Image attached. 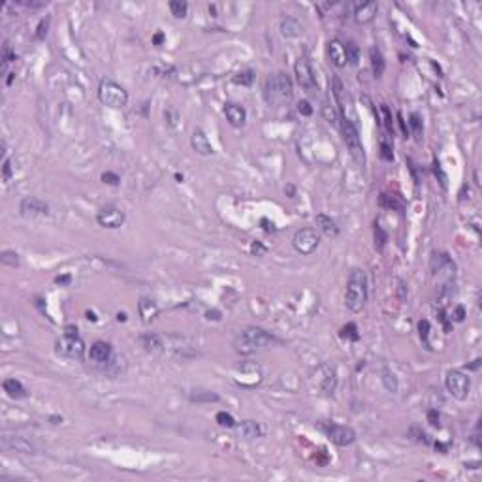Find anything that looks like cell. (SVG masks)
<instances>
[{
  "instance_id": "cell-1",
  "label": "cell",
  "mask_w": 482,
  "mask_h": 482,
  "mask_svg": "<svg viewBox=\"0 0 482 482\" xmlns=\"http://www.w3.org/2000/svg\"><path fill=\"white\" fill-rule=\"evenodd\" d=\"M264 98L273 108L287 106L292 100V79L285 72L270 74L264 83Z\"/></svg>"
},
{
  "instance_id": "cell-2",
  "label": "cell",
  "mask_w": 482,
  "mask_h": 482,
  "mask_svg": "<svg viewBox=\"0 0 482 482\" xmlns=\"http://www.w3.org/2000/svg\"><path fill=\"white\" fill-rule=\"evenodd\" d=\"M275 341H277V339L273 337L270 331L251 326V328H245L243 331L237 333L236 339H234V348H236L237 354L247 356V354L256 352V350H260V348L270 347V345H273Z\"/></svg>"
},
{
  "instance_id": "cell-3",
  "label": "cell",
  "mask_w": 482,
  "mask_h": 482,
  "mask_svg": "<svg viewBox=\"0 0 482 482\" xmlns=\"http://www.w3.org/2000/svg\"><path fill=\"white\" fill-rule=\"evenodd\" d=\"M367 302V275L364 270L356 268L350 271L345 290V304L352 313H360Z\"/></svg>"
},
{
  "instance_id": "cell-4",
  "label": "cell",
  "mask_w": 482,
  "mask_h": 482,
  "mask_svg": "<svg viewBox=\"0 0 482 482\" xmlns=\"http://www.w3.org/2000/svg\"><path fill=\"white\" fill-rule=\"evenodd\" d=\"M98 98L104 106L108 108H113V110H121L125 108L128 102V93L115 81H102L100 87H98Z\"/></svg>"
},
{
  "instance_id": "cell-5",
  "label": "cell",
  "mask_w": 482,
  "mask_h": 482,
  "mask_svg": "<svg viewBox=\"0 0 482 482\" xmlns=\"http://www.w3.org/2000/svg\"><path fill=\"white\" fill-rule=\"evenodd\" d=\"M341 130H343V140L348 147V153L350 157L354 159L356 164L364 166L365 164V153H364V145L360 142V136H358V130L352 125V121H348L347 117H341Z\"/></svg>"
},
{
  "instance_id": "cell-6",
  "label": "cell",
  "mask_w": 482,
  "mask_h": 482,
  "mask_svg": "<svg viewBox=\"0 0 482 482\" xmlns=\"http://www.w3.org/2000/svg\"><path fill=\"white\" fill-rule=\"evenodd\" d=\"M445 384H447V390L449 394L458 401H464L467 399L469 392H471V379L469 375H466L464 371L460 369H450L445 377Z\"/></svg>"
},
{
  "instance_id": "cell-7",
  "label": "cell",
  "mask_w": 482,
  "mask_h": 482,
  "mask_svg": "<svg viewBox=\"0 0 482 482\" xmlns=\"http://www.w3.org/2000/svg\"><path fill=\"white\" fill-rule=\"evenodd\" d=\"M57 352L66 358H81L85 352V343L83 339L77 335V328L68 326L64 330V335L57 343Z\"/></svg>"
},
{
  "instance_id": "cell-8",
  "label": "cell",
  "mask_w": 482,
  "mask_h": 482,
  "mask_svg": "<svg viewBox=\"0 0 482 482\" xmlns=\"http://www.w3.org/2000/svg\"><path fill=\"white\" fill-rule=\"evenodd\" d=\"M292 245L300 254H313L321 245V236L315 228H300L292 237Z\"/></svg>"
},
{
  "instance_id": "cell-9",
  "label": "cell",
  "mask_w": 482,
  "mask_h": 482,
  "mask_svg": "<svg viewBox=\"0 0 482 482\" xmlns=\"http://www.w3.org/2000/svg\"><path fill=\"white\" fill-rule=\"evenodd\" d=\"M432 271H433V275H437V277H441V279H443V287H441V294H443V290H445V288H449L450 283H452V279H454L456 266H454V262L450 260L449 254L435 253V254H433V258H432Z\"/></svg>"
},
{
  "instance_id": "cell-10",
  "label": "cell",
  "mask_w": 482,
  "mask_h": 482,
  "mask_svg": "<svg viewBox=\"0 0 482 482\" xmlns=\"http://www.w3.org/2000/svg\"><path fill=\"white\" fill-rule=\"evenodd\" d=\"M322 432L328 435V439L337 445V447H350L356 441V432L350 426H341V424H324Z\"/></svg>"
},
{
  "instance_id": "cell-11",
  "label": "cell",
  "mask_w": 482,
  "mask_h": 482,
  "mask_svg": "<svg viewBox=\"0 0 482 482\" xmlns=\"http://www.w3.org/2000/svg\"><path fill=\"white\" fill-rule=\"evenodd\" d=\"M294 74H296L298 83L302 85L305 91H313L315 87H317L315 72H313V68H311V64H309L307 57H300V59L296 60V64H294Z\"/></svg>"
},
{
  "instance_id": "cell-12",
  "label": "cell",
  "mask_w": 482,
  "mask_h": 482,
  "mask_svg": "<svg viewBox=\"0 0 482 482\" xmlns=\"http://www.w3.org/2000/svg\"><path fill=\"white\" fill-rule=\"evenodd\" d=\"M0 447L8 452H19V454H36V449L30 441L17 435H2L0 437Z\"/></svg>"
},
{
  "instance_id": "cell-13",
  "label": "cell",
  "mask_w": 482,
  "mask_h": 482,
  "mask_svg": "<svg viewBox=\"0 0 482 482\" xmlns=\"http://www.w3.org/2000/svg\"><path fill=\"white\" fill-rule=\"evenodd\" d=\"M96 220H98V224H100L102 228L117 230L125 224L127 215L121 211V209H117V207H106V209H102V211L98 213Z\"/></svg>"
},
{
  "instance_id": "cell-14",
  "label": "cell",
  "mask_w": 482,
  "mask_h": 482,
  "mask_svg": "<svg viewBox=\"0 0 482 482\" xmlns=\"http://www.w3.org/2000/svg\"><path fill=\"white\" fill-rule=\"evenodd\" d=\"M321 379H319V388L324 396H331L337 388V373L330 365H322L321 367Z\"/></svg>"
},
{
  "instance_id": "cell-15",
  "label": "cell",
  "mask_w": 482,
  "mask_h": 482,
  "mask_svg": "<svg viewBox=\"0 0 482 482\" xmlns=\"http://www.w3.org/2000/svg\"><path fill=\"white\" fill-rule=\"evenodd\" d=\"M326 51H328V57H330L331 64L335 68L347 66V49H345V43L341 42V40H337V38L335 40H330Z\"/></svg>"
},
{
  "instance_id": "cell-16",
  "label": "cell",
  "mask_w": 482,
  "mask_h": 482,
  "mask_svg": "<svg viewBox=\"0 0 482 482\" xmlns=\"http://www.w3.org/2000/svg\"><path fill=\"white\" fill-rule=\"evenodd\" d=\"M224 115H226V121L234 128H241L245 125L247 121V111L241 104H236V102H228L224 106Z\"/></svg>"
},
{
  "instance_id": "cell-17",
  "label": "cell",
  "mask_w": 482,
  "mask_h": 482,
  "mask_svg": "<svg viewBox=\"0 0 482 482\" xmlns=\"http://www.w3.org/2000/svg\"><path fill=\"white\" fill-rule=\"evenodd\" d=\"M377 11H379V2H375V0H371V2H362V4H358V6L354 8V19H356V23H360V25L371 23L373 19H375V15H377Z\"/></svg>"
},
{
  "instance_id": "cell-18",
  "label": "cell",
  "mask_w": 482,
  "mask_h": 482,
  "mask_svg": "<svg viewBox=\"0 0 482 482\" xmlns=\"http://www.w3.org/2000/svg\"><path fill=\"white\" fill-rule=\"evenodd\" d=\"M19 209H21V213L26 215V217H28V215L34 217V215H47V213H49L47 203H43L42 200H38V198H34V196L23 198V202H21V205H19Z\"/></svg>"
},
{
  "instance_id": "cell-19",
  "label": "cell",
  "mask_w": 482,
  "mask_h": 482,
  "mask_svg": "<svg viewBox=\"0 0 482 482\" xmlns=\"http://www.w3.org/2000/svg\"><path fill=\"white\" fill-rule=\"evenodd\" d=\"M190 145H192V149H194L198 155H202V157H209V155H213L211 142L207 140L205 132L200 130V128H196L194 132H192V136H190Z\"/></svg>"
},
{
  "instance_id": "cell-20",
  "label": "cell",
  "mask_w": 482,
  "mask_h": 482,
  "mask_svg": "<svg viewBox=\"0 0 482 482\" xmlns=\"http://www.w3.org/2000/svg\"><path fill=\"white\" fill-rule=\"evenodd\" d=\"M236 430L243 439H258L264 435V428L254 420H243L241 424H236Z\"/></svg>"
},
{
  "instance_id": "cell-21",
  "label": "cell",
  "mask_w": 482,
  "mask_h": 482,
  "mask_svg": "<svg viewBox=\"0 0 482 482\" xmlns=\"http://www.w3.org/2000/svg\"><path fill=\"white\" fill-rule=\"evenodd\" d=\"M138 313H140V317H142V322H144V324H149V322H153L155 319H157V315H159V305L155 304L153 300H149V298H142V300L138 302Z\"/></svg>"
},
{
  "instance_id": "cell-22",
  "label": "cell",
  "mask_w": 482,
  "mask_h": 482,
  "mask_svg": "<svg viewBox=\"0 0 482 482\" xmlns=\"http://www.w3.org/2000/svg\"><path fill=\"white\" fill-rule=\"evenodd\" d=\"M111 356V345L106 343V341H96L91 345V350H89V358L96 362V364H104L108 362Z\"/></svg>"
},
{
  "instance_id": "cell-23",
  "label": "cell",
  "mask_w": 482,
  "mask_h": 482,
  "mask_svg": "<svg viewBox=\"0 0 482 482\" xmlns=\"http://www.w3.org/2000/svg\"><path fill=\"white\" fill-rule=\"evenodd\" d=\"M2 388H4V392L11 399H25L28 396V392L23 386V382L17 381V379H6V381L2 382Z\"/></svg>"
},
{
  "instance_id": "cell-24",
  "label": "cell",
  "mask_w": 482,
  "mask_h": 482,
  "mask_svg": "<svg viewBox=\"0 0 482 482\" xmlns=\"http://www.w3.org/2000/svg\"><path fill=\"white\" fill-rule=\"evenodd\" d=\"M317 226L326 237H337L339 236V226L337 222L328 217V215H317Z\"/></svg>"
},
{
  "instance_id": "cell-25",
  "label": "cell",
  "mask_w": 482,
  "mask_h": 482,
  "mask_svg": "<svg viewBox=\"0 0 482 482\" xmlns=\"http://www.w3.org/2000/svg\"><path fill=\"white\" fill-rule=\"evenodd\" d=\"M140 345L144 347V350H147V352H161L162 348H164V341H162L161 335H157V333H144V335H140Z\"/></svg>"
},
{
  "instance_id": "cell-26",
  "label": "cell",
  "mask_w": 482,
  "mask_h": 482,
  "mask_svg": "<svg viewBox=\"0 0 482 482\" xmlns=\"http://www.w3.org/2000/svg\"><path fill=\"white\" fill-rule=\"evenodd\" d=\"M281 34L285 38H298V36H302V25L298 23L296 19L287 17V19L281 21Z\"/></svg>"
},
{
  "instance_id": "cell-27",
  "label": "cell",
  "mask_w": 482,
  "mask_h": 482,
  "mask_svg": "<svg viewBox=\"0 0 482 482\" xmlns=\"http://www.w3.org/2000/svg\"><path fill=\"white\" fill-rule=\"evenodd\" d=\"M369 57H371L373 76L382 77V74H384V68H386V62H384V57H382L381 49H379V47H371V51H369Z\"/></svg>"
},
{
  "instance_id": "cell-28",
  "label": "cell",
  "mask_w": 482,
  "mask_h": 482,
  "mask_svg": "<svg viewBox=\"0 0 482 482\" xmlns=\"http://www.w3.org/2000/svg\"><path fill=\"white\" fill-rule=\"evenodd\" d=\"M343 83H341V79H339L337 76L331 77V94H333V98H335V102H337V108H339V113H341V117H343Z\"/></svg>"
},
{
  "instance_id": "cell-29",
  "label": "cell",
  "mask_w": 482,
  "mask_h": 482,
  "mask_svg": "<svg viewBox=\"0 0 482 482\" xmlns=\"http://www.w3.org/2000/svg\"><path fill=\"white\" fill-rule=\"evenodd\" d=\"M382 384H384V388L388 390V392H398V379H396V375L390 371V369H382Z\"/></svg>"
},
{
  "instance_id": "cell-30",
  "label": "cell",
  "mask_w": 482,
  "mask_h": 482,
  "mask_svg": "<svg viewBox=\"0 0 482 482\" xmlns=\"http://www.w3.org/2000/svg\"><path fill=\"white\" fill-rule=\"evenodd\" d=\"M169 9H171V15H173V17L183 19V17H186L188 4H186V2H183V0H171V2H169Z\"/></svg>"
},
{
  "instance_id": "cell-31",
  "label": "cell",
  "mask_w": 482,
  "mask_h": 482,
  "mask_svg": "<svg viewBox=\"0 0 482 482\" xmlns=\"http://www.w3.org/2000/svg\"><path fill=\"white\" fill-rule=\"evenodd\" d=\"M345 49H347V62L348 64H358L360 60V49L354 42H347L345 43Z\"/></svg>"
},
{
  "instance_id": "cell-32",
  "label": "cell",
  "mask_w": 482,
  "mask_h": 482,
  "mask_svg": "<svg viewBox=\"0 0 482 482\" xmlns=\"http://www.w3.org/2000/svg\"><path fill=\"white\" fill-rule=\"evenodd\" d=\"M215 420H217V422H219V426H222V428H236V420H234V416L230 415V413H224V411L217 413Z\"/></svg>"
},
{
  "instance_id": "cell-33",
  "label": "cell",
  "mask_w": 482,
  "mask_h": 482,
  "mask_svg": "<svg viewBox=\"0 0 482 482\" xmlns=\"http://www.w3.org/2000/svg\"><path fill=\"white\" fill-rule=\"evenodd\" d=\"M234 81H236L237 85H245V87H249V85H253V81H254V72L253 70H243V72H239V74L234 77Z\"/></svg>"
},
{
  "instance_id": "cell-34",
  "label": "cell",
  "mask_w": 482,
  "mask_h": 482,
  "mask_svg": "<svg viewBox=\"0 0 482 482\" xmlns=\"http://www.w3.org/2000/svg\"><path fill=\"white\" fill-rule=\"evenodd\" d=\"M0 260H2V264H6V266L15 268V266H19V254L15 251H4L2 256H0Z\"/></svg>"
},
{
  "instance_id": "cell-35",
  "label": "cell",
  "mask_w": 482,
  "mask_h": 482,
  "mask_svg": "<svg viewBox=\"0 0 482 482\" xmlns=\"http://www.w3.org/2000/svg\"><path fill=\"white\" fill-rule=\"evenodd\" d=\"M418 333H420V339L424 341V347L432 348L430 347V341H428V337H430V322L428 321L418 322Z\"/></svg>"
},
{
  "instance_id": "cell-36",
  "label": "cell",
  "mask_w": 482,
  "mask_h": 482,
  "mask_svg": "<svg viewBox=\"0 0 482 482\" xmlns=\"http://www.w3.org/2000/svg\"><path fill=\"white\" fill-rule=\"evenodd\" d=\"M13 60H15V53L11 51V47H9L8 43H4V49H2V68L6 70L9 62H13Z\"/></svg>"
},
{
  "instance_id": "cell-37",
  "label": "cell",
  "mask_w": 482,
  "mask_h": 482,
  "mask_svg": "<svg viewBox=\"0 0 482 482\" xmlns=\"http://www.w3.org/2000/svg\"><path fill=\"white\" fill-rule=\"evenodd\" d=\"M341 335L343 337H348V339H352V341H358L360 339V335H358V328H356V324H347L343 330H341Z\"/></svg>"
},
{
  "instance_id": "cell-38",
  "label": "cell",
  "mask_w": 482,
  "mask_h": 482,
  "mask_svg": "<svg viewBox=\"0 0 482 482\" xmlns=\"http://www.w3.org/2000/svg\"><path fill=\"white\" fill-rule=\"evenodd\" d=\"M190 399H194V401H219V396L211 394V392H196Z\"/></svg>"
},
{
  "instance_id": "cell-39",
  "label": "cell",
  "mask_w": 482,
  "mask_h": 482,
  "mask_svg": "<svg viewBox=\"0 0 482 482\" xmlns=\"http://www.w3.org/2000/svg\"><path fill=\"white\" fill-rule=\"evenodd\" d=\"M47 28H49V17L42 19V23L38 25V30H36V40H43L47 36Z\"/></svg>"
},
{
  "instance_id": "cell-40",
  "label": "cell",
  "mask_w": 482,
  "mask_h": 482,
  "mask_svg": "<svg viewBox=\"0 0 482 482\" xmlns=\"http://www.w3.org/2000/svg\"><path fill=\"white\" fill-rule=\"evenodd\" d=\"M411 127H413V130H415L416 138H420V134H422V119H420L418 113H413V115H411Z\"/></svg>"
},
{
  "instance_id": "cell-41",
  "label": "cell",
  "mask_w": 482,
  "mask_h": 482,
  "mask_svg": "<svg viewBox=\"0 0 482 482\" xmlns=\"http://www.w3.org/2000/svg\"><path fill=\"white\" fill-rule=\"evenodd\" d=\"M381 111H382V115H384V128H386V132L392 134V130H394V127H392V113H390V110L384 106V104L381 106Z\"/></svg>"
},
{
  "instance_id": "cell-42",
  "label": "cell",
  "mask_w": 482,
  "mask_h": 482,
  "mask_svg": "<svg viewBox=\"0 0 482 482\" xmlns=\"http://www.w3.org/2000/svg\"><path fill=\"white\" fill-rule=\"evenodd\" d=\"M375 245L379 243V251H382V247H384V243H386V234L382 232V228L379 226V224H375Z\"/></svg>"
},
{
  "instance_id": "cell-43",
  "label": "cell",
  "mask_w": 482,
  "mask_h": 482,
  "mask_svg": "<svg viewBox=\"0 0 482 482\" xmlns=\"http://www.w3.org/2000/svg\"><path fill=\"white\" fill-rule=\"evenodd\" d=\"M381 157L384 161L392 162L394 161V153H392V147H390L386 142H381Z\"/></svg>"
},
{
  "instance_id": "cell-44",
  "label": "cell",
  "mask_w": 482,
  "mask_h": 482,
  "mask_svg": "<svg viewBox=\"0 0 482 482\" xmlns=\"http://www.w3.org/2000/svg\"><path fill=\"white\" fill-rule=\"evenodd\" d=\"M298 111L304 115V117H309V115H313V108H311V104L307 100H302L300 104H298Z\"/></svg>"
},
{
  "instance_id": "cell-45",
  "label": "cell",
  "mask_w": 482,
  "mask_h": 482,
  "mask_svg": "<svg viewBox=\"0 0 482 482\" xmlns=\"http://www.w3.org/2000/svg\"><path fill=\"white\" fill-rule=\"evenodd\" d=\"M102 181L104 183H108V185H119V175L117 173H113V171H106V173H102Z\"/></svg>"
},
{
  "instance_id": "cell-46",
  "label": "cell",
  "mask_w": 482,
  "mask_h": 482,
  "mask_svg": "<svg viewBox=\"0 0 482 482\" xmlns=\"http://www.w3.org/2000/svg\"><path fill=\"white\" fill-rule=\"evenodd\" d=\"M2 177H4L6 183L11 179V164H9L8 157H4V162H2Z\"/></svg>"
},
{
  "instance_id": "cell-47",
  "label": "cell",
  "mask_w": 482,
  "mask_h": 482,
  "mask_svg": "<svg viewBox=\"0 0 482 482\" xmlns=\"http://www.w3.org/2000/svg\"><path fill=\"white\" fill-rule=\"evenodd\" d=\"M452 319L456 322H464V319H466V309L462 305H458L456 309H454V313H452Z\"/></svg>"
},
{
  "instance_id": "cell-48",
  "label": "cell",
  "mask_w": 482,
  "mask_h": 482,
  "mask_svg": "<svg viewBox=\"0 0 482 482\" xmlns=\"http://www.w3.org/2000/svg\"><path fill=\"white\" fill-rule=\"evenodd\" d=\"M428 420H430L432 426H437V428H439V413H437L435 409H430V411H428Z\"/></svg>"
},
{
  "instance_id": "cell-49",
  "label": "cell",
  "mask_w": 482,
  "mask_h": 482,
  "mask_svg": "<svg viewBox=\"0 0 482 482\" xmlns=\"http://www.w3.org/2000/svg\"><path fill=\"white\" fill-rule=\"evenodd\" d=\"M166 119H168L169 127H175V123H177V111L173 110V108H169V110L166 111Z\"/></svg>"
},
{
  "instance_id": "cell-50",
  "label": "cell",
  "mask_w": 482,
  "mask_h": 482,
  "mask_svg": "<svg viewBox=\"0 0 482 482\" xmlns=\"http://www.w3.org/2000/svg\"><path fill=\"white\" fill-rule=\"evenodd\" d=\"M251 251H253L254 254H264V253H266V247H262L260 243H253Z\"/></svg>"
},
{
  "instance_id": "cell-51",
  "label": "cell",
  "mask_w": 482,
  "mask_h": 482,
  "mask_svg": "<svg viewBox=\"0 0 482 482\" xmlns=\"http://www.w3.org/2000/svg\"><path fill=\"white\" fill-rule=\"evenodd\" d=\"M398 123H399V127H401V132H403V136H405V138H407V134H409V130H407L405 121H403V117H401V115H398Z\"/></svg>"
},
{
  "instance_id": "cell-52",
  "label": "cell",
  "mask_w": 482,
  "mask_h": 482,
  "mask_svg": "<svg viewBox=\"0 0 482 482\" xmlns=\"http://www.w3.org/2000/svg\"><path fill=\"white\" fill-rule=\"evenodd\" d=\"M162 40H164V34L162 32H157L155 36H153V43H155V45H161Z\"/></svg>"
},
{
  "instance_id": "cell-53",
  "label": "cell",
  "mask_w": 482,
  "mask_h": 482,
  "mask_svg": "<svg viewBox=\"0 0 482 482\" xmlns=\"http://www.w3.org/2000/svg\"><path fill=\"white\" fill-rule=\"evenodd\" d=\"M207 319H209V321H211V319L213 321H220V313L219 311H209V313H207Z\"/></svg>"
},
{
  "instance_id": "cell-54",
  "label": "cell",
  "mask_w": 482,
  "mask_h": 482,
  "mask_svg": "<svg viewBox=\"0 0 482 482\" xmlns=\"http://www.w3.org/2000/svg\"><path fill=\"white\" fill-rule=\"evenodd\" d=\"M55 281H57L59 285H62V283H68V281H70V275H64V277H57Z\"/></svg>"
},
{
  "instance_id": "cell-55",
  "label": "cell",
  "mask_w": 482,
  "mask_h": 482,
  "mask_svg": "<svg viewBox=\"0 0 482 482\" xmlns=\"http://www.w3.org/2000/svg\"><path fill=\"white\" fill-rule=\"evenodd\" d=\"M117 321H127V315H125V313H119L117 315Z\"/></svg>"
}]
</instances>
